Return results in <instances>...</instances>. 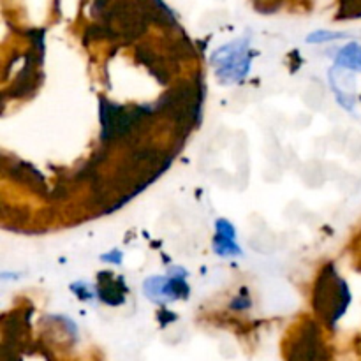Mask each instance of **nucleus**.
Here are the masks:
<instances>
[{
    "label": "nucleus",
    "instance_id": "nucleus-8",
    "mask_svg": "<svg viewBox=\"0 0 361 361\" xmlns=\"http://www.w3.org/2000/svg\"><path fill=\"white\" fill-rule=\"evenodd\" d=\"M71 291H73L74 295L78 296V298L83 300V302H88V300H92L95 296V293H94V289H92V286L87 284V282H83V281L74 282V284L71 286Z\"/></svg>",
    "mask_w": 361,
    "mask_h": 361
},
{
    "label": "nucleus",
    "instance_id": "nucleus-3",
    "mask_svg": "<svg viewBox=\"0 0 361 361\" xmlns=\"http://www.w3.org/2000/svg\"><path fill=\"white\" fill-rule=\"evenodd\" d=\"M187 275L189 274L183 268L171 267L168 270V277H150L145 281V295L157 305L189 298L190 288L187 284Z\"/></svg>",
    "mask_w": 361,
    "mask_h": 361
},
{
    "label": "nucleus",
    "instance_id": "nucleus-1",
    "mask_svg": "<svg viewBox=\"0 0 361 361\" xmlns=\"http://www.w3.org/2000/svg\"><path fill=\"white\" fill-rule=\"evenodd\" d=\"M349 302H351V295H349L348 284L335 274L334 267L328 264L314 289V307L317 314L326 319L330 326H335V323L344 316Z\"/></svg>",
    "mask_w": 361,
    "mask_h": 361
},
{
    "label": "nucleus",
    "instance_id": "nucleus-7",
    "mask_svg": "<svg viewBox=\"0 0 361 361\" xmlns=\"http://www.w3.org/2000/svg\"><path fill=\"white\" fill-rule=\"evenodd\" d=\"M345 34L342 32H331V30H316L312 34L307 35V42L309 44H323V42H330L335 41V39L344 37Z\"/></svg>",
    "mask_w": 361,
    "mask_h": 361
},
{
    "label": "nucleus",
    "instance_id": "nucleus-2",
    "mask_svg": "<svg viewBox=\"0 0 361 361\" xmlns=\"http://www.w3.org/2000/svg\"><path fill=\"white\" fill-rule=\"evenodd\" d=\"M252 51L249 48V39H236L215 49L210 56L212 66L215 67V76L221 83H238L245 80L250 71Z\"/></svg>",
    "mask_w": 361,
    "mask_h": 361
},
{
    "label": "nucleus",
    "instance_id": "nucleus-9",
    "mask_svg": "<svg viewBox=\"0 0 361 361\" xmlns=\"http://www.w3.org/2000/svg\"><path fill=\"white\" fill-rule=\"evenodd\" d=\"M250 305H252V302H250L249 293H247L245 289H242V293H240V295L233 300L231 305L229 307H231L233 310H247Z\"/></svg>",
    "mask_w": 361,
    "mask_h": 361
},
{
    "label": "nucleus",
    "instance_id": "nucleus-10",
    "mask_svg": "<svg viewBox=\"0 0 361 361\" xmlns=\"http://www.w3.org/2000/svg\"><path fill=\"white\" fill-rule=\"evenodd\" d=\"M122 252H120V250H109L108 254H102L101 256V259L102 261H106V263H109V264H120L122 263Z\"/></svg>",
    "mask_w": 361,
    "mask_h": 361
},
{
    "label": "nucleus",
    "instance_id": "nucleus-5",
    "mask_svg": "<svg viewBox=\"0 0 361 361\" xmlns=\"http://www.w3.org/2000/svg\"><path fill=\"white\" fill-rule=\"evenodd\" d=\"M99 282H101V286H97V296L102 303L116 307L126 302L129 288L122 277H113V274H109V279H102V275H99Z\"/></svg>",
    "mask_w": 361,
    "mask_h": 361
},
{
    "label": "nucleus",
    "instance_id": "nucleus-4",
    "mask_svg": "<svg viewBox=\"0 0 361 361\" xmlns=\"http://www.w3.org/2000/svg\"><path fill=\"white\" fill-rule=\"evenodd\" d=\"M214 250L221 257H238L242 256V249L236 243V229L228 219H219L215 222Z\"/></svg>",
    "mask_w": 361,
    "mask_h": 361
},
{
    "label": "nucleus",
    "instance_id": "nucleus-6",
    "mask_svg": "<svg viewBox=\"0 0 361 361\" xmlns=\"http://www.w3.org/2000/svg\"><path fill=\"white\" fill-rule=\"evenodd\" d=\"M335 67L360 71L361 73V44L349 42V44L342 46L335 55Z\"/></svg>",
    "mask_w": 361,
    "mask_h": 361
}]
</instances>
